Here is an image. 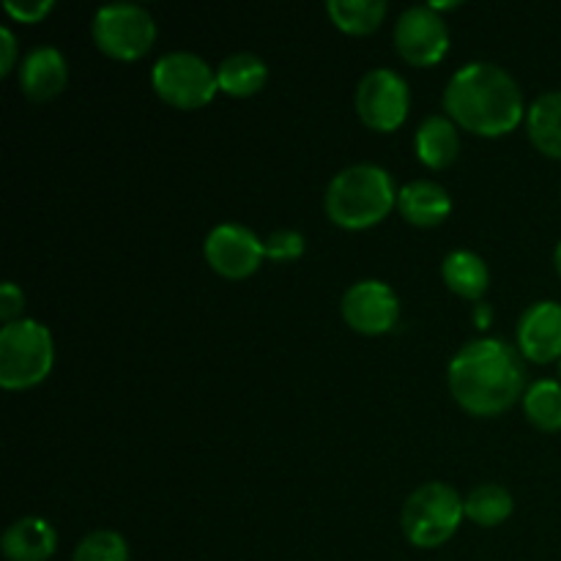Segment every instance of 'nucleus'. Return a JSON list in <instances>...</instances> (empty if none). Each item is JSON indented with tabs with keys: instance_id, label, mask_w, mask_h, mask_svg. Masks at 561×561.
Instances as JSON below:
<instances>
[{
	"instance_id": "nucleus-6",
	"label": "nucleus",
	"mask_w": 561,
	"mask_h": 561,
	"mask_svg": "<svg viewBox=\"0 0 561 561\" xmlns=\"http://www.w3.org/2000/svg\"><path fill=\"white\" fill-rule=\"evenodd\" d=\"M151 85L162 102L179 110L206 107L219 91L217 69L192 49H170L157 58L151 69Z\"/></svg>"
},
{
	"instance_id": "nucleus-22",
	"label": "nucleus",
	"mask_w": 561,
	"mask_h": 561,
	"mask_svg": "<svg viewBox=\"0 0 561 561\" xmlns=\"http://www.w3.org/2000/svg\"><path fill=\"white\" fill-rule=\"evenodd\" d=\"M524 411L535 427L546 433L561 431V381L540 378L524 392Z\"/></svg>"
},
{
	"instance_id": "nucleus-20",
	"label": "nucleus",
	"mask_w": 561,
	"mask_h": 561,
	"mask_svg": "<svg viewBox=\"0 0 561 561\" xmlns=\"http://www.w3.org/2000/svg\"><path fill=\"white\" fill-rule=\"evenodd\" d=\"M466 518L474 520L477 526H499L513 515V493L496 482H482V485L471 488L469 496L463 499Z\"/></svg>"
},
{
	"instance_id": "nucleus-18",
	"label": "nucleus",
	"mask_w": 561,
	"mask_h": 561,
	"mask_svg": "<svg viewBox=\"0 0 561 561\" xmlns=\"http://www.w3.org/2000/svg\"><path fill=\"white\" fill-rule=\"evenodd\" d=\"M268 80V66L261 55L255 53H230L228 58H222V64L217 66V82L219 91L228 93V96H252V93L261 91Z\"/></svg>"
},
{
	"instance_id": "nucleus-14",
	"label": "nucleus",
	"mask_w": 561,
	"mask_h": 561,
	"mask_svg": "<svg viewBox=\"0 0 561 561\" xmlns=\"http://www.w3.org/2000/svg\"><path fill=\"white\" fill-rule=\"evenodd\" d=\"M398 211L416 228H436L453 214V197L438 181L416 179L400 186Z\"/></svg>"
},
{
	"instance_id": "nucleus-9",
	"label": "nucleus",
	"mask_w": 561,
	"mask_h": 561,
	"mask_svg": "<svg viewBox=\"0 0 561 561\" xmlns=\"http://www.w3.org/2000/svg\"><path fill=\"white\" fill-rule=\"evenodd\" d=\"M394 47L414 66L438 64L449 49L447 22L431 3L409 5L394 22Z\"/></svg>"
},
{
	"instance_id": "nucleus-23",
	"label": "nucleus",
	"mask_w": 561,
	"mask_h": 561,
	"mask_svg": "<svg viewBox=\"0 0 561 561\" xmlns=\"http://www.w3.org/2000/svg\"><path fill=\"white\" fill-rule=\"evenodd\" d=\"M71 561H129V546L118 531L99 529L77 542Z\"/></svg>"
},
{
	"instance_id": "nucleus-30",
	"label": "nucleus",
	"mask_w": 561,
	"mask_h": 561,
	"mask_svg": "<svg viewBox=\"0 0 561 561\" xmlns=\"http://www.w3.org/2000/svg\"><path fill=\"white\" fill-rule=\"evenodd\" d=\"M559 373H561V365H559Z\"/></svg>"
},
{
	"instance_id": "nucleus-7",
	"label": "nucleus",
	"mask_w": 561,
	"mask_h": 561,
	"mask_svg": "<svg viewBox=\"0 0 561 561\" xmlns=\"http://www.w3.org/2000/svg\"><path fill=\"white\" fill-rule=\"evenodd\" d=\"M96 47L115 60H137L157 42V22L140 3H107L93 14Z\"/></svg>"
},
{
	"instance_id": "nucleus-26",
	"label": "nucleus",
	"mask_w": 561,
	"mask_h": 561,
	"mask_svg": "<svg viewBox=\"0 0 561 561\" xmlns=\"http://www.w3.org/2000/svg\"><path fill=\"white\" fill-rule=\"evenodd\" d=\"M22 307H25V294H22L20 285L5 279V283L0 285V318H3V323L20 321Z\"/></svg>"
},
{
	"instance_id": "nucleus-8",
	"label": "nucleus",
	"mask_w": 561,
	"mask_h": 561,
	"mask_svg": "<svg viewBox=\"0 0 561 561\" xmlns=\"http://www.w3.org/2000/svg\"><path fill=\"white\" fill-rule=\"evenodd\" d=\"M411 107L409 82L394 69H370L356 85V113L370 129L394 131Z\"/></svg>"
},
{
	"instance_id": "nucleus-19",
	"label": "nucleus",
	"mask_w": 561,
	"mask_h": 561,
	"mask_svg": "<svg viewBox=\"0 0 561 561\" xmlns=\"http://www.w3.org/2000/svg\"><path fill=\"white\" fill-rule=\"evenodd\" d=\"M442 277L453 294L463 299H480L491 283L485 257L477 255L474 250H453L442 263Z\"/></svg>"
},
{
	"instance_id": "nucleus-11",
	"label": "nucleus",
	"mask_w": 561,
	"mask_h": 561,
	"mask_svg": "<svg viewBox=\"0 0 561 561\" xmlns=\"http://www.w3.org/2000/svg\"><path fill=\"white\" fill-rule=\"evenodd\" d=\"M340 312L354 332L376 337L398 323L400 299L383 279H359L343 294Z\"/></svg>"
},
{
	"instance_id": "nucleus-12",
	"label": "nucleus",
	"mask_w": 561,
	"mask_h": 561,
	"mask_svg": "<svg viewBox=\"0 0 561 561\" xmlns=\"http://www.w3.org/2000/svg\"><path fill=\"white\" fill-rule=\"evenodd\" d=\"M518 351L529 362L548 365L561 359V305L542 299L526 307L518 321Z\"/></svg>"
},
{
	"instance_id": "nucleus-4",
	"label": "nucleus",
	"mask_w": 561,
	"mask_h": 561,
	"mask_svg": "<svg viewBox=\"0 0 561 561\" xmlns=\"http://www.w3.org/2000/svg\"><path fill=\"white\" fill-rule=\"evenodd\" d=\"M55 365L53 334L33 318L3 323L0 329V383L5 389H31Z\"/></svg>"
},
{
	"instance_id": "nucleus-29",
	"label": "nucleus",
	"mask_w": 561,
	"mask_h": 561,
	"mask_svg": "<svg viewBox=\"0 0 561 561\" xmlns=\"http://www.w3.org/2000/svg\"><path fill=\"white\" fill-rule=\"evenodd\" d=\"M553 263H557V272H559V277H561V241L557 244V250H553Z\"/></svg>"
},
{
	"instance_id": "nucleus-27",
	"label": "nucleus",
	"mask_w": 561,
	"mask_h": 561,
	"mask_svg": "<svg viewBox=\"0 0 561 561\" xmlns=\"http://www.w3.org/2000/svg\"><path fill=\"white\" fill-rule=\"evenodd\" d=\"M16 66V38L9 25L0 27V75H9Z\"/></svg>"
},
{
	"instance_id": "nucleus-16",
	"label": "nucleus",
	"mask_w": 561,
	"mask_h": 561,
	"mask_svg": "<svg viewBox=\"0 0 561 561\" xmlns=\"http://www.w3.org/2000/svg\"><path fill=\"white\" fill-rule=\"evenodd\" d=\"M416 157L422 164L433 170L449 168L460 153V135L458 124L449 115L433 113L420 124L414 135Z\"/></svg>"
},
{
	"instance_id": "nucleus-10",
	"label": "nucleus",
	"mask_w": 561,
	"mask_h": 561,
	"mask_svg": "<svg viewBox=\"0 0 561 561\" xmlns=\"http://www.w3.org/2000/svg\"><path fill=\"white\" fill-rule=\"evenodd\" d=\"M203 252L208 266L228 279L250 277L266 257L261 236L239 222H222L208 230Z\"/></svg>"
},
{
	"instance_id": "nucleus-5",
	"label": "nucleus",
	"mask_w": 561,
	"mask_h": 561,
	"mask_svg": "<svg viewBox=\"0 0 561 561\" xmlns=\"http://www.w3.org/2000/svg\"><path fill=\"white\" fill-rule=\"evenodd\" d=\"M466 507L460 493L447 482H425L405 499L400 526L411 546L438 548L453 540L463 520Z\"/></svg>"
},
{
	"instance_id": "nucleus-17",
	"label": "nucleus",
	"mask_w": 561,
	"mask_h": 561,
	"mask_svg": "<svg viewBox=\"0 0 561 561\" xmlns=\"http://www.w3.org/2000/svg\"><path fill=\"white\" fill-rule=\"evenodd\" d=\"M526 129L540 153L561 159V91L540 93L526 110Z\"/></svg>"
},
{
	"instance_id": "nucleus-28",
	"label": "nucleus",
	"mask_w": 561,
	"mask_h": 561,
	"mask_svg": "<svg viewBox=\"0 0 561 561\" xmlns=\"http://www.w3.org/2000/svg\"><path fill=\"white\" fill-rule=\"evenodd\" d=\"M474 323H477V327L485 329L488 323H491V307H488V305H477L474 307Z\"/></svg>"
},
{
	"instance_id": "nucleus-21",
	"label": "nucleus",
	"mask_w": 561,
	"mask_h": 561,
	"mask_svg": "<svg viewBox=\"0 0 561 561\" xmlns=\"http://www.w3.org/2000/svg\"><path fill=\"white\" fill-rule=\"evenodd\" d=\"M327 14L340 31L365 36L383 22L387 0H327Z\"/></svg>"
},
{
	"instance_id": "nucleus-2",
	"label": "nucleus",
	"mask_w": 561,
	"mask_h": 561,
	"mask_svg": "<svg viewBox=\"0 0 561 561\" xmlns=\"http://www.w3.org/2000/svg\"><path fill=\"white\" fill-rule=\"evenodd\" d=\"M444 110L455 124L482 137L513 131L524 121V93L510 71L488 60H471L449 77Z\"/></svg>"
},
{
	"instance_id": "nucleus-15",
	"label": "nucleus",
	"mask_w": 561,
	"mask_h": 561,
	"mask_svg": "<svg viewBox=\"0 0 561 561\" xmlns=\"http://www.w3.org/2000/svg\"><path fill=\"white\" fill-rule=\"evenodd\" d=\"M0 548L9 561H47L53 559L55 548H58V535L49 526V520L25 515L3 531Z\"/></svg>"
},
{
	"instance_id": "nucleus-13",
	"label": "nucleus",
	"mask_w": 561,
	"mask_h": 561,
	"mask_svg": "<svg viewBox=\"0 0 561 561\" xmlns=\"http://www.w3.org/2000/svg\"><path fill=\"white\" fill-rule=\"evenodd\" d=\"M69 80V64L66 55L53 44H36L27 49L20 60V88L33 102L55 99Z\"/></svg>"
},
{
	"instance_id": "nucleus-24",
	"label": "nucleus",
	"mask_w": 561,
	"mask_h": 561,
	"mask_svg": "<svg viewBox=\"0 0 561 561\" xmlns=\"http://www.w3.org/2000/svg\"><path fill=\"white\" fill-rule=\"evenodd\" d=\"M263 250H266V257H272V261H296V257L305 255V236L294 228H279L263 239Z\"/></svg>"
},
{
	"instance_id": "nucleus-3",
	"label": "nucleus",
	"mask_w": 561,
	"mask_h": 561,
	"mask_svg": "<svg viewBox=\"0 0 561 561\" xmlns=\"http://www.w3.org/2000/svg\"><path fill=\"white\" fill-rule=\"evenodd\" d=\"M394 206H398V192L392 175L373 162H356L340 170L329 181L323 197L327 217L345 230L373 228Z\"/></svg>"
},
{
	"instance_id": "nucleus-25",
	"label": "nucleus",
	"mask_w": 561,
	"mask_h": 561,
	"mask_svg": "<svg viewBox=\"0 0 561 561\" xmlns=\"http://www.w3.org/2000/svg\"><path fill=\"white\" fill-rule=\"evenodd\" d=\"M53 0H3L5 14L14 16L16 22H38L53 11Z\"/></svg>"
},
{
	"instance_id": "nucleus-1",
	"label": "nucleus",
	"mask_w": 561,
	"mask_h": 561,
	"mask_svg": "<svg viewBox=\"0 0 561 561\" xmlns=\"http://www.w3.org/2000/svg\"><path fill=\"white\" fill-rule=\"evenodd\" d=\"M447 383L455 403L469 414H502L524 394V362L504 340H471L449 362Z\"/></svg>"
}]
</instances>
